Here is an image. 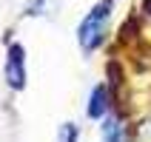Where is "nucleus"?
I'll list each match as a JSON object with an SVG mask.
<instances>
[{
	"label": "nucleus",
	"mask_w": 151,
	"mask_h": 142,
	"mask_svg": "<svg viewBox=\"0 0 151 142\" xmlns=\"http://www.w3.org/2000/svg\"><path fill=\"white\" fill-rule=\"evenodd\" d=\"M109 14H111V3L103 0L86 14V20L77 29V40L83 46V51H94L106 37V26H109Z\"/></svg>",
	"instance_id": "nucleus-1"
},
{
	"label": "nucleus",
	"mask_w": 151,
	"mask_h": 142,
	"mask_svg": "<svg viewBox=\"0 0 151 142\" xmlns=\"http://www.w3.org/2000/svg\"><path fill=\"white\" fill-rule=\"evenodd\" d=\"M6 80L12 88H23L26 85V51L23 46H9V57H6Z\"/></svg>",
	"instance_id": "nucleus-2"
},
{
	"label": "nucleus",
	"mask_w": 151,
	"mask_h": 142,
	"mask_svg": "<svg viewBox=\"0 0 151 142\" xmlns=\"http://www.w3.org/2000/svg\"><path fill=\"white\" fill-rule=\"evenodd\" d=\"M106 111H109V91H106V85H97L88 97V117L100 119L106 117Z\"/></svg>",
	"instance_id": "nucleus-3"
},
{
	"label": "nucleus",
	"mask_w": 151,
	"mask_h": 142,
	"mask_svg": "<svg viewBox=\"0 0 151 142\" xmlns=\"http://www.w3.org/2000/svg\"><path fill=\"white\" fill-rule=\"evenodd\" d=\"M103 142H126V128L120 119H109L103 125Z\"/></svg>",
	"instance_id": "nucleus-4"
},
{
	"label": "nucleus",
	"mask_w": 151,
	"mask_h": 142,
	"mask_svg": "<svg viewBox=\"0 0 151 142\" xmlns=\"http://www.w3.org/2000/svg\"><path fill=\"white\" fill-rule=\"evenodd\" d=\"M60 142H77V128L71 125V122L60 128Z\"/></svg>",
	"instance_id": "nucleus-5"
}]
</instances>
